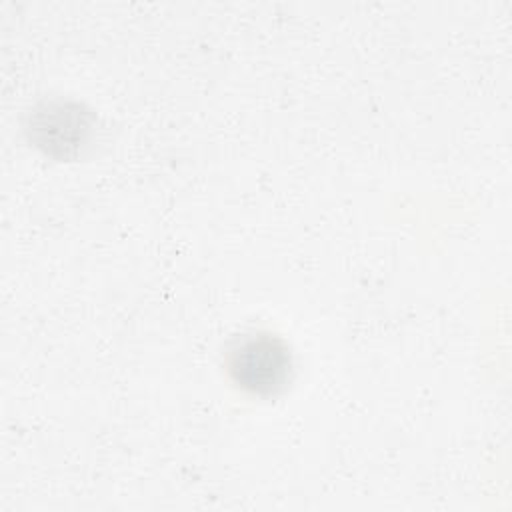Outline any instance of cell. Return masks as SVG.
Returning a JSON list of instances; mask_svg holds the SVG:
<instances>
[{
    "label": "cell",
    "mask_w": 512,
    "mask_h": 512,
    "mask_svg": "<svg viewBox=\"0 0 512 512\" xmlns=\"http://www.w3.org/2000/svg\"><path fill=\"white\" fill-rule=\"evenodd\" d=\"M226 366L242 390L256 396H272L288 384L292 356L278 336L258 332L246 334L230 346Z\"/></svg>",
    "instance_id": "6da1fadb"
},
{
    "label": "cell",
    "mask_w": 512,
    "mask_h": 512,
    "mask_svg": "<svg viewBox=\"0 0 512 512\" xmlns=\"http://www.w3.org/2000/svg\"><path fill=\"white\" fill-rule=\"evenodd\" d=\"M92 130V116L76 102L54 100L34 110L30 138L46 154L70 158L80 152Z\"/></svg>",
    "instance_id": "7a4b0ae2"
}]
</instances>
